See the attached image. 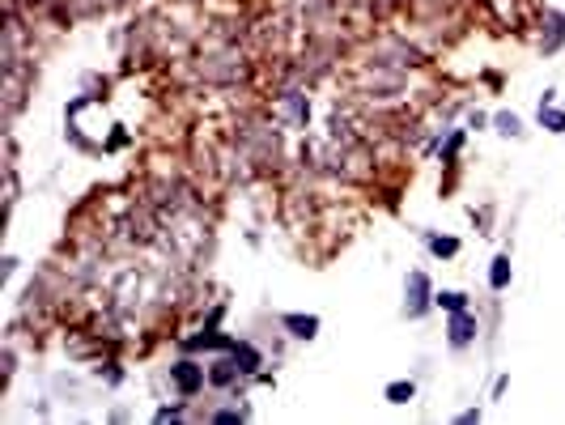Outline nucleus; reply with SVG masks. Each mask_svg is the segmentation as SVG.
Masks as SVG:
<instances>
[{
	"instance_id": "f03ea898",
	"label": "nucleus",
	"mask_w": 565,
	"mask_h": 425,
	"mask_svg": "<svg viewBox=\"0 0 565 425\" xmlns=\"http://www.w3.org/2000/svg\"><path fill=\"white\" fill-rule=\"evenodd\" d=\"M170 374H175V383H179V387H183L187 395L204 387V370H200V366H191V362H179L175 370H170Z\"/></svg>"
},
{
	"instance_id": "0eeeda50",
	"label": "nucleus",
	"mask_w": 565,
	"mask_h": 425,
	"mask_svg": "<svg viewBox=\"0 0 565 425\" xmlns=\"http://www.w3.org/2000/svg\"><path fill=\"white\" fill-rule=\"evenodd\" d=\"M412 395H416L412 383H391V387H387V400H391V404H408Z\"/></svg>"
},
{
	"instance_id": "f257e3e1",
	"label": "nucleus",
	"mask_w": 565,
	"mask_h": 425,
	"mask_svg": "<svg viewBox=\"0 0 565 425\" xmlns=\"http://www.w3.org/2000/svg\"><path fill=\"white\" fill-rule=\"evenodd\" d=\"M472 336H476V319H472L468 311H455V315H451V344L463 349Z\"/></svg>"
},
{
	"instance_id": "39448f33",
	"label": "nucleus",
	"mask_w": 565,
	"mask_h": 425,
	"mask_svg": "<svg viewBox=\"0 0 565 425\" xmlns=\"http://www.w3.org/2000/svg\"><path fill=\"white\" fill-rule=\"evenodd\" d=\"M434 302L442 307V311H468V293H459V289H442V293H434Z\"/></svg>"
},
{
	"instance_id": "9d476101",
	"label": "nucleus",
	"mask_w": 565,
	"mask_h": 425,
	"mask_svg": "<svg viewBox=\"0 0 565 425\" xmlns=\"http://www.w3.org/2000/svg\"><path fill=\"white\" fill-rule=\"evenodd\" d=\"M429 247H434L438 256H455V251H459V242H455V238H429Z\"/></svg>"
},
{
	"instance_id": "423d86ee",
	"label": "nucleus",
	"mask_w": 565,
	"mask_h": 425,
	"mask_svg": "<svg viewBox=\"0 0 565 425\" xmlns=\"http://www.w3.org/2000/svg\"><path fill=\"white\" fill-rule=\"evenodd\" d=\"M489 285L493 289H506L510 285V256H498L493 268H489Z\"/></svg>"
},
{
	"instance_id": "7ed1b4c3",
	"label": "nucleus",
	"mask_w": 565,
	"mask_h": 425,
	"mask_svg": "<svg viewBox=\"0 0 565 425\" xmlns=\"http://www.w3.org/2000/svg\"><path fill=\"white\" fill-rule=\"evenodd\" d=\"M281 323L289 328V336H298V340H315L319 336V319L315 315H285Z\"/></svg>"
},
{
	"instance_id": "6e6552de",
	"label": "nucleus",
	"mask_w": 565,
	"mask_h": 425,
	"mask_svg": "<svg viewBox=\"0 0 565 425\" xmlns=\"http://www.w3.org/2000/svg\"><path fill=\"white\" fill-rule=\"evenodd\" d=\"M540 123H548V132H565V111H544L540 107Z\"/></svg>"
},
{
	"instance_id": "20e7f679",
	"label": "nucleus",
	"mask_w": 565,
	"mask_h": 425,
	"mask_svg": "<svg viewBox=\"0 0 565 425\" xmlns=\"http://www.w3.org/2000/svg\"><path fill=\"white\" fill-rule=\"evenodd\" d=\"M408 285H412V302H408V315H421L425 307H429V285H425V277H421V272H412V277H408Z\"/></svg>"
},
{
	"instance_id": "1a4fd4ad",
	"label": "nucleus",
	"mask_w": 565,
	"mask_h": 425,
	"mask_svg": "<svg viewBox=\"0 0 565 425\" xmlns=\"http://www.w3.org/2000/svg\"><path fill=\"white\" fill-rule=\"evenodd\" d=\"M498 128H502L506 136H519V132H523V123L514 119V115H498Z\"/></svg>"
}]
</instances>
